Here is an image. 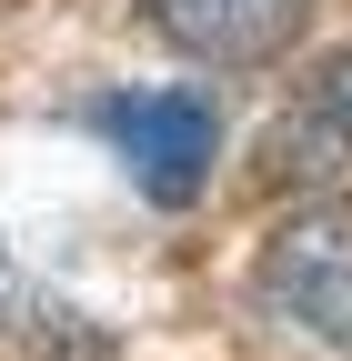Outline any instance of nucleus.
<instances>
[{"label": "nucleus", "mask_w": 352, "mask_h": 361, "mask_svg": "<svg viewBox=\"0 0 352 361\" xmlns=\"http://www.w3.org/2000/svg\"><path fill=\"white\" fill-rule=\"evenodd\" d=\"M101 130H111V151L131 161V180H141L161 211L201 201L211 151H222V111H211L201 90H111Z\"/></svg>", "instance_id": "obj_1"}, {"label": "nucleus", "mask_w": 352, "mask_h": 361, "mask_svg": "<svg viewBox=\"0 0 352 361\" xmlns=\"http://www.w3.org/2000/svg\"><path fill=\"white\" fill-rule=\"evenodd\" d=\"M312 0H141V20L171 40L182 61H211V71H252L292 51V30Z\"/></svg>", "instance_id": "obj_4"}, {"label": "nucleus", "mask_w": 352, "mask_h": 361, "mask_svg": "<svg viewBox=\"0 0 352 361\" xmlns=\"http://www.w3.org/2000/svg\"><path fill=\"white\" fill-rule=\"evenodd\" d=\"M262 180H272V191H332V180H352V40L292 90V111L262 130Z\"/></svg>", "instance_id": "obj_3"}, {"label": "nucleus", "mask_w": 352, "mask_h": 361, "mask_svg": "<svg viewBox=\"0 0 352 361\" xmlns=\"http://www.w3.org/2000/svg\"><path fill=\"white\" fill-rule=\"evenodd\" d=\"M262 301L312 341L352 351V211H292L262 241Z\"/></svg>", "instance_id": "obj_2"}]
</instances>
